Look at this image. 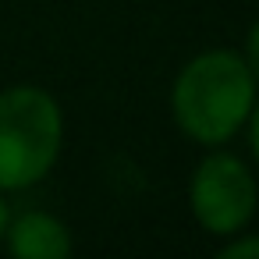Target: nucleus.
Here are the masks:
<instances>
[{"label": "nucleus", "instance_id": "7", "mask_svg": "<svg viewBox=\"0 0 259 259\" xmlns=\"http://www.w3.org/2000/svg\"><path fill=\"white\" fill-rule=\"evenodd\" d=\"M248 146H252V156H255V163H259V100H255V107H252V114H248Z\"/></svg>", "mask_w": 259, "mask_h": 259}, {"label": "nucleus", "instance_id": "2", "mask_svg": "<svg viewBox=\"0 0 259 259\" xmlns=\"http://www.w3.org/2000/svg\"><path fill=\"white\" fill-rule=\"evenodd\" d=\"M64 146L61 103L39 85L0 89V192L39 185Z\"/></svg>", "mask_w": 259, "mask_h": 259}, {"label": "nucleus", "instance_id": "1", "mask_svg": "<svg viewBox=\"0 0 259 259\" xmlns=\"http://www.w3.org/2000/svg\"><path fill=\"white\" fill-rule=\"evenodd\" d=\"M255 89L259 82L238 50H202L178 71L170 85V117L192 142L224 146L245 128L259 100Z\"/></svg>", "mask_w": 259, "mask_h": 259}, {"label": "nucleus", "instance_id": "6", "mask_svg": "<svg viewBox=\"0 0 259 259\" xmlns=\"http://www.w3.org/2000/svg\"><path fill=\"white\" fill-rule=\"evenodd\" d=\"M245 64H248V71H252V78L259 82V18L252 22V29H248V36H245Z\"/></svg>", "mask_w": 259, "mask_h": 259}, {"label": "nucleus", "instance_id": "4", "mask_svg": "<svg viewBox=\"0 0 259 259\" xmlns=\"http://www.w3.org/2000/svg\"><path fill=\"white\" fill-rule=\"evenodd\" d=\"M4 245L15 259H68L75 248V238L68 224L43 209H25L8 220Z\"/></svg>", "mask_w": 259, "mask_h": 259}, {"label": "nucleus", "instance_id": "3", "mask_svg": "<svg viewBox=\"0 0 259 259\" xmlns=\"http://www.w3.org/2000/svg\"><path fill=\"white\" fill-rule=\"evenodd\" d=\"M188 206L195 224L213 238H231L248 227L259 206V185L248 163L227 149H213L199 160L188 181Z\"/></svg>", "mask_w": 259, "mask_h": 259}, {"label": "nucleus", "instance_id": "8", "mask_svg": "<svg viewBox=\"0 0 259 259\" xmlns=\"http://www.w3.org/2000/svg\"><path fill=\"white\" fill-rule=\"evenodd\" d=\"M8 220H11V209L4 202V192H0V241H4V231H8Z\"/></svg>", "mask_w": 259, "mask_h": 259}, {"label": "nucleus", "instance_id": "5", "mask_svg": "<svg viewBox=\"0 0 259 259\" xmlns=\"http://www.w3.org/2000/svg\"><path fill=\"white\" fill-rule=\"evenodd\" d=\"M220 259H259V234H231V241L220 248Z\"/></svg>", "mask_w": 259, "mask_h": 259}]
</instances>
